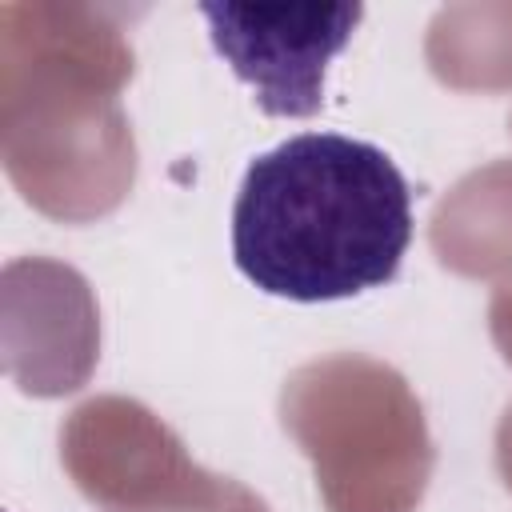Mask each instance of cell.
<instances>
[{
  "label": "cell",
  "instance_id": "cell-1",
  "mask_svg": "<svg viewBox=\"0 0 512 512\" xmlns=\"http://www.w3.org/2000/svg\"><path fill=\"white\" fill-rule=\"evenodd\" d=\"M412 244V188L396 160L344 132H300L260 152L232 204V260L296 304L384 288Z\"/></svg>",
  "mask_w": 512,
  "mask_h": 512
},
{
  "label": "cell",
  "instance_id": "cell-2",
  "mask_svg": "<svg viewBox=\"0 0 512 512\" xmlns=\"http://www.w3.org/2000/svg\"><path fill=\"white\" fill-rule=\"evenodd\" d=\"M212 48L256 92L264 116H312L324 72L352 40L360 4H200Z\"/></svg>",
  "mask_w": 512,
  "mask_h": 512
}]
</instances>
